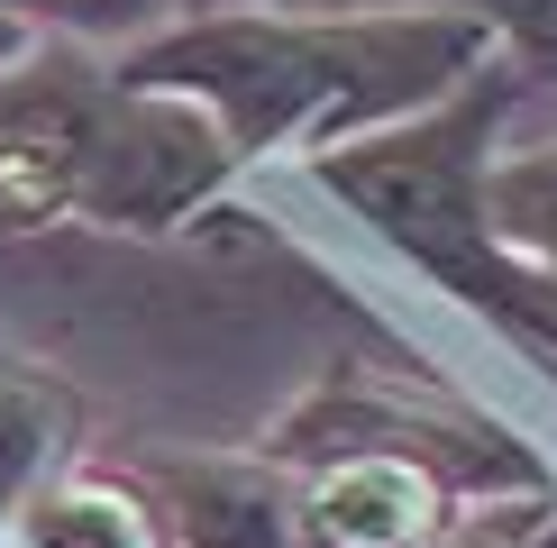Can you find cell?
<instances>
[{
	"label": "cell",
	"instance_id": "7a4b0ae2",
	"mask_svg": "<svg viewBox=\"0 0 557 548\" xmlns=\"http://www.w3.org/2000/svg\"><path fill=\"white\" fill-rule=\"evenodd\" d=\"M238 183L193 101L137 91L101 46L37 37L0 64V228H183Z\"/></svg>",
	"mask_w": 557,
	"mask_h": 548
},
{
	"label": "cell",
	"instance_id": "4fadbf2b",
	"mask_svg": "<svg viewBox=\"0 0 557 548\" xmlns=\"http://www.w3.org/2000/svg\"><path fill=\"white\" fill-rule=\"evenodd\" d=\"M512 539H521V548H557V502H540V512H530Z\"/></svg>",
	"mask_w": 557,
	"mask_h": 548
},
{
	"label": "cell",
	"instance_id": "3957f363",
	"mask_svg": "<svg viewBox=\"0 0 557 548\" xmlns=\"http://www.w3.org/2000/svg\"><path fill=\"white\" fill-rule=\"evenodd\" d=\"M512 101H521V83L503 74V64H484L467 91H448V101L421 110V120L311 155L301 183L330 192L366 238H384L393 257H411L430 284H448L457 302H475L484 320H503V329L557 348V284L521 274L494 247V228H484V165L503 155Z\"/></svg>",
	"mask_w": 557,
	"mask_h": 548
},
{
	"label": "cell",
	"instance_id": "7c38bea8",
	"mask_svg": "<svg viewBox=\"0 0 557 548\" xmlns=\"http://www.w3.org/2000/svg\"><path fill=\"white\" fill-rule=\"evenodd\" d=\"M512 531H521V521H494V512H457V521H448V531H438L430 548H521Z\"/></svg>",
	"mask_w": 557,
	"mask_h": 548
},
{
	"label": "cell",
	"instance_id": "277c9868",
	"mask_svg": "<svg viewBox=\"0 0 557 548\" xmlns=\"http://www.w3.org/2000/svg\"><path fill=\"white\" fill-rule=\"evenodd\" d=\"M301 539L311 548H430L457 521V494L421 457L393 448H320L293 466Z\"/></svg>",
	"mask_w": 557,
	"mask_h": 548
},
{
	"label": "cell",
	"instance_id": "30bf717a",
	"mask_svg": "<svg viewBox=\"0 0 557 548\" xmlns=\"http://www.w3.org/2000/svg\"><path fill=\"white\" fill-rule=\"evenodd\" d=\"M421 10L467 18L512 83H557V0H421Z\"/></svg>",
	"mask_w": 557,
	"mask_h": 548
},
{
	"label": "cell",
	"instance_id": "8fae6325",
	"mask_svg": "<svg viewBox=\"0 0 557 548\" xmlns=\"http://www.w3.org/2000/svg\"><path fill=\"white\" fill-rule=\"evenodd\" d=\"M211 10H311V18H357V10H411V0H174L165 18H211Z\"/></svg>",
	"mask_w": 557,
	"mask_h": 548
},
{
	"label": "cell",
	"instance_id": "ba28073f",
	"mask_svg": "<svg viewBox=\"0 0 557 548\" xmlns=\"http://www.w3.org/2000/svg\"><path fill=\"white\" fill-rule=\"evenodd\" d=\"M484 228L521 274L557 284V137H530V147H503L484 165Z\"/></svg>",
	"mask_w": 557,
	"mask_h": 548
},
{
	"label": "cell",
	"instance_id": "8992f818",
	"mask_svg": "<svg viewBox=\"0 0 557 548\" xmlns=\"http://www.w3.org/2000/svg\"><path fill=\"white\" fill-rule=\"evenodd\" d=\"M0 548H174L165 512H156L147 475L110 466H64L0 521Z\"/></svg>",
	"mask_w": 557,
	"mask_h": 548
},
{
	"label": "cell",
	"instance_id": "5b68a950",
	"mask_svg": "<svg viewBox=\"0 0 557 548\" xmlns=\"http://www.w3.org/2000/svg\"><path fill=\"white\" fill-rule=\"evenodd\" d=\"M147 494L174 548H311L284 457H156Z\"/></svg>",
	"mask_w": 557,
	"mask_h": 548
},
{
	"label": "cell",
	"instance_id": "52a82bcc",
	"mask_svg": "<svg viewBox=\"0 0 557 548\" xmlns=\"http://www.w3.org/2000/svg\"><path fill=\"white\" fill-rule=\"evenodd\" d=\"M74 429L83 402L37 365H0V521L18 512L37 485H55L74 466Z\"/></svg>",
	"mask_w": 557,
	"mask_h": 548
},
{
	"label": "cell",
	"instance_id": "6da1fadb",
	"mask_svg": "<svg viewBox=\"0 0 557 548\" xmlns=\"http://www.w3.org/2000/svg\"><path fill=\"white\" fill-rule=\"evenodd\" d=\"M110 64L137 91L193 101L247 174L265 155L311 165L330 147L421 120L448 91H467L494 55L467 18L411 0V10H357V18H311V10L165 18L137 46H120Z\"/></svg>",
	"mask_w": 557,
	"mask_h": 548
},
{
	"label": "cell",
	"instance_id": "9c48e42d",
	"mask_svg": "<svg viewBox=\"0 0 557 548\" xmlns=\"http://www.w3.org/2000/svg\"><path fill=\"white\" fill-rule=\"evenodd\" d=\"M165 10L174 0H0V64H10L18 46H37V37L120 55V46H137L147 28H165Z\"/></svg>",
	"mask_w": 557,
	"mask_h": 548
}]
</instances>
